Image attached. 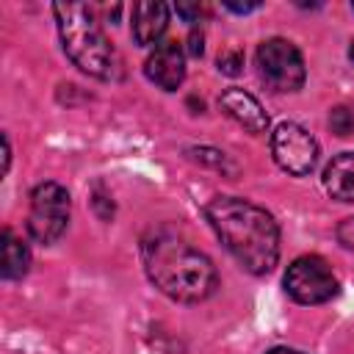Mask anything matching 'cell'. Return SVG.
<instances>
[{
    "label": "cell",
    "instance_id": "obj_1",
    "mask_svg": "<svg viewBox=\"0 0 354 354\" xmlns=\"http://www.w3.org/2000/svg\"><path fill=\"white\" fill-rule=\"evenodd\" d=\"M144 271L149 282L180 304H199L218 288V271L213 260L180 238L174 230H152L141 241Z\"/></svg>",
    "mask_w": 354,
    "mask_h": 354
},
{
    "label": "cell",
    "instance_id": "obj_2",
    "mask_svg": "<svg viewBox=\"0 0 354 354\" xmlns=\"http://www.w3.org/2000/svg\"><path fill=\"white\" fill-rule=\"evenodd\" d=\"M205 218L224 249L254 277L268 274L279 260V227L274 216L241 196H213L205 205Z\"/></svg>",
    "mask_w": 354,
    "mask_h": 354
},
{
    "label": "cell",
    "instance_id": "obj_3",
    "mask_svg": "<svg viewBox=\"0 0 354 354\" xmlns=\"http://www.w3.org/2000/svg\"><path fill=\"white\" fill-rule=\"evenodd\" d=\"M58 36L66 58L86 75L97 80H116L122 72L119 53L108 41L97 14L86 3H55L53 6Z\"/></svg>",
    "mask_w": 354,
    "mask_h": 354
},
{
    "label": "cell",
    "instance_id": "obj_4",
    "mask_svg": "<svg viewBox=\"0 0 354 354\" xmlns=\"http://www.w3.org/2000/svg\"><path fill=\"white\" fill-rule=\"evenodd\" d=\"M69 216H72V199L61 183L47 180L30 191L28 232L36 243H44V246L55 243L66 232Z\"/></svg>",
    "mask_w": 354,
    "mask_h": 354
},
{
    "label": "cell",
    "instance_id": "obj_5",
    "mask_svg": "<svg viewBox=\"0 0 354 354\" xmlns=\"http://www.w3.org/2000/svg\"><path fill=\"white\" fill-rule=\"evenodd\" d=\"M257 72H260V80L271 88V91H279V94H288V91H299L307 80V66H304V58L299 53V47L288 39H266L260 47H257Z\"/></svg>",
    "mask_w": 354,
    "mask_h": 354
},
{
    "label": "cell",
    "instance_id": "obj_6",
    "mask_svg": "<svg viewBox=\"0 0 354 354\" xmlns=\"http://www.w3.org/2000/svg\"><path fill=\"white\" fill-rule=\"evenodd\" d=\"M282 285H285V293L296 304H324L340 293V282H337L332 266L318 254L296 257L288 266Z\"/></svg>",
    "mask_w": 354,
    "mask_h": 354
},
{
    "label": "cell",
    "instance_id": "obj_7",
    "mask_svg": "<svg viewBox=\"0 0 354 354\" xmlns=\"http://www.w3.org/2000/svg\"><path fill=\"white\" fill-rule=\"evenodd\" d=\"M271 158L282 171L293 177H307L318 163V141L301 124L282 122L271 133Z\"/></svg>",
    "mask_w": 354,
    "mask_h": 354
},
{
    "label": "cell",
    "instance_id": "obj_8",
    "mask_svg": "<svg viewBox=\"0 0 354 354\" xmlns=\"http://www.w3.org/2000/svg\"><path fill=\"white\" fill-rule=\"evenodd\" d=\"M144 75L163 91H177L185 80V53L177 39H166L155 44V50L144 61Z\"/></svg>",
    "mask_w": 354,
    "mask_h": 354
},
{
    "label": "cell",
    "instance_id": "obj_9",
    "mask_svg": "<svg viewBox=\"0 0 354 354\" xmlns=\"http://www.w3.org/2000/svg\"><path fill=\"white\" fill-rule=\"evenodd\" d=\"M218 108H221L232 122H238L243 130H249L252 136L268 133V113H266V108L260 105V100H257L254 94L238 88V86H230V88L221 91Z\"/></svg>",
    "mask_w": 354,
    "mask_h": 354
},
{
    "label": "cell",
    "instance_id": "obj_10",
    "mask_svg": "<svg viewBox=\"0 0 354 354\" xmlns=\"http://www.w3.org/2000/svg\"><path fill=\"white\" fill-rule=\"evenodd\" d=\"M169 28V6L166 3H155V0H144L133 6V39L141 47L149 44H160V36Z\"/></svg>",
    "mask_w": 354,
    "mask_h": 354
},
{
    "label": "cell",
    "instance_id": "obj_11",
    "mask_svg": "<svg viewBox=\"0 0 354 354\" xmlns=\"http://www.w3.org/2000/svg\"><path fill=\"white\" fill-rule=\"evenodd\" d=\"M324 188L337 202H354V152H340L326 163Z\"/></svg>",
    "mask_w": 354,
    "mask_h": 354
},
{
    "label": "cell",
    "instance_id": "obj_12",
    "mask_svg": "<svg viewBox=\"0 0 354 354\" xmlns=\"http://www.w3.org/2000/svg\"><path fill=\"white\" fill-rule=\"evenodd\" d=\"M0 277L3 279H19L28 274L30 268V249L28 243H22V238H17L11 230H3L0 235Z\"/></svg>",
    "mask_w": 354,
    "mask_h": 354
},
{
    "label": "cell",
    "instance_id": "obj_13",
    "mask_svg": "<svg viewBox=\"0 0 354 354\" xmlns=\"http://www.w3.org/2000/svg\"><path fill=\"white\" fill-rule=\"evenodd\" d=\"M329 127L335 136H351L354 133V111L346 105H337L329 111Z\"/></svg>",
    "mask_w": 354,
    "mask_h": 354
},
{
    "label": "cell",
    "instance_id": "obj_14",
    "mask_svg": "<svg viewBox=\"0 0 354 354\" xmlns=\"http://www.w3.org/2000/svg\"><path fill=\"white\" fill-rule=\"evenodd\" d=\"M241 69H243V53L241 50L230 47V50H221L218 53V72L235 77V75H241Z\"/></svg>",
    "mask_w": 354,
    "mask_h": 354
},
{
    "label": "cell",
    "instance_id": "obj_15",
    "mask_svg": "<svg viewBox=\"0 0 354 354\" xmlns=\"http://www.w3.org/2000/svg\"><path fill=\"white\" fill-rule=\"evenodd\" d=\"M188 155H191L194 160L207 163V166H216V169H224V166H227V158H224V152H218V149L199 147V149H188Z\"/></svg>",
    "mask_w": 354,
    "mask_h": 354
},
{
    "label": "cell",
    "instance_id": "obj_16",
    "mask_svg": "<svg viewBox=\"0 0 354 354\" xmlns=\"http://www.w3.org/2000/svg\"><path fill=\"white\" fill-rule=\"evenodd\" d=\"M335 235H337V241H340L346 249H354V216H351V218H343V221L337 224Z\"/></svg>",
    "mask_w": 354,
    "mask_h": 354
},
{
    "label": "cell",
    "instance_id": "obj_17",
    "mask_svg": "<svg viewBox=\"0 0 354 354\" xmlns=\"http://www.w3.org/2000/svg\"><path fill=\"white\" fill-rule=\"evenodd\" d=\"M174 11H177L185 22H196V19H199V14H202V6H199V3H177V6H174Z\"/></svg>",
    "mask_w": 354,
    "mask_h": 354
},
{
    "label": "cell",
    "instance_id": "obj_18",
    "mask_svg": "<svg viewBox=\"0 0 354 354\" xmlns=\"http://www.w3.org/2000/svg\"><path fill=\"white\" fill-rule=\"evenodd\" d=\"M205 39H202V30H191V36H188V53L194 55V58H199L202 55V50H205V44H202Z\"/></svg>",
    "mask_w": 354,
    "mask_h": 354
},
{
    "label": "cell",
    "instance_id": "obj_19",
    "mask_svg": "<svg viewBox=\"0 0 354 354\" xmlns=\"http://www.w3.org/2000/svg\"><path fill=\"white\" fill-rule=\"evenodd\" d=\"M224 8L235 11V14H249V11H257L260 3H232V0H224Z\"/></svg>",
    "mask_w": 354,
    "mask_h": 354
},
{
    "label": "cell",
    "instance_id": "obj_20",
    "mask_svg": "<svg viewBox=\"0 0 354 354\" xmlns=\"http://www.w3.org/2000/svg\"><path fill=\"white\" fill-rule=\"evenodd\" d=\"M8 166H11V141L8 136H3V174L8 171Z\"/></svg>",
    "mask_w": 354,
    "mask_h": 354
},
{
    "label": "cell",
    "instance_id": "obj_21",
    "mask_svg": "<svg viewBox=\"0 0 354 354\" xmlns=\"http://www.w3.org/2000/svg\"><path fill=\"white\" fill-rule=\"evenodd\" d=\"M266 354H304V351H299V348H288V346H274V348H268Z\"/></svg>",
    "mask_w": 354,
    "mask_h": 354
},
{
    "label": "cell",
    "instance_id": "obj_22",
    "mask_svg": "<svg viewBox=\"0 0 354 354\" xmlns=\"http://www.w3.org/2000/svg\"><path fill=\"white\" fill-rule=\"evenodd\" d=\"M348 58L354 61V39H351V47H348Z\"/></svg>",
    "mask_w": 354,
    "mask_h": 354
},
{
    "label": "cell",
    "instance_id": "obj_23",
    "mask_svg": "<svg viewBox=\"0 0 354 354\" xmlns=\"http://www.w3.org/2000/svg\"><path fill=\"white\" fill-rule=\"evenodd\" d=\"M351 8H354V3H351Z\"/></svg>",
    "mask_w": 354,
    "mask_h": 354
}]
</instances>
